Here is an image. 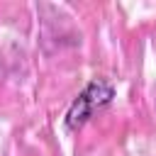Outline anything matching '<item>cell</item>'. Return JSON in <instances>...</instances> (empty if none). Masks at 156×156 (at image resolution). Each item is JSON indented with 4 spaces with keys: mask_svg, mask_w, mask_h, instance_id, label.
<instances>
[{
    "mask_svg": "<svg viewBox=\"0 0 156 156\" xmlns=\"http://www.w3.org/2000/svg\"><path fill=\"white\" fill-rule=\"evenodd\" d=\"M115 100V85L107 78H93L66 110V129L78 132L95 112L105 110Z\"/></svg>",
    "mask_w": 156,
    "mask_h": 156,
    "instance_id": "cell-1",
    "label": "cell"
}]
</instances>
